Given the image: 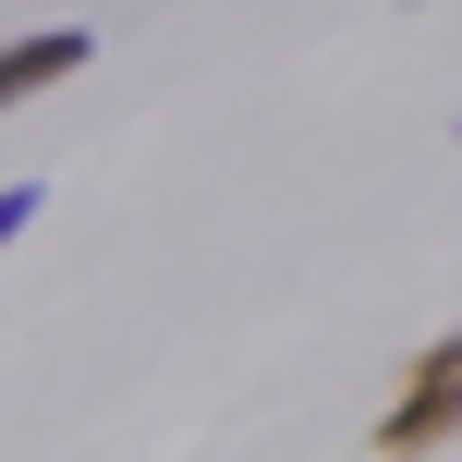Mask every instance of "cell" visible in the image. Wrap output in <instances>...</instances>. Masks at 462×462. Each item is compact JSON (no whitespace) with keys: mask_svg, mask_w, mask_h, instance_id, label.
I'll return each instance as SVG.
<instances>
[{"mask_svg":"<svg viewBox=\"0 0 462 462\" xmlns=\"http://www.w3.org/2000/svg\"><path fill=\"white\" fill-rule=\"evenodd\" d=\"M462 439V328L414 353V365L390 377V414H377V462H439Z\"/></svg>","mask_w":462,"mask_h":462,"instance_id":"1","label":"cell"},{"mask_svg":"<svg viewBox=\"0 0 462 462\" xmlns=\"http://www.w3.org/2000/svg\"><path fill=\"white\" fill-rule=\"evenodd\" d=\"M61 73H86V24H37V37H13V49H0V110L37 97V86H61Z\"/></svg>","mask_w":462,"mask_h":462,"instance_id":"2","label":"cell"},{"mask_svg":"<svg viewBox=\"0 0 462 462\" xmlns=\"http://www.w3.org/2000/svg\"><path fill=\"white\" fill-rule=\"evenodd\" d=\"M37 208H49V183H0V244H24V231H37Z\"/></svg>","mask_w":462,"mask_h":462,"instance_id":"3","label":"cell"}]
</instances>
